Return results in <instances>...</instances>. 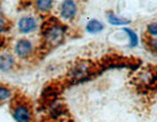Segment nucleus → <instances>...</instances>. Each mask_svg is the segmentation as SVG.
<instances>
[{
  "label": "nucleus",
  "mask_w": 157,
  "mask_h": 122,
  "mask_svg": "<svg viewBox=\"0 0 157 122\" xmlns=\"http://www.w3.org/2000/svg\"><path fill=\"white\" fill-rule=\"evenodd\" d=\"M68 27L56 19H50L43 24L42 37L45 45L48 47H56L65 38Z\"/></svg>",
  "instance_id": "1"
},
{
  "label": "nucleus",
  "mask_w": 157,
  "mask_h": 122,
  "mask_svg": "<svg viewBox=\"0 0 157 122\" xmlns=\"http://www.w3.org/2000/svg\"><path fill=\"white\" fill-rule=\"evenodd\" d=\"M92 71L91 65L88 63H78L70 70L69 76L73 81H81L87 78Z\"/></svg>",
  "instance_id": "2"
},
{
  "label": "nucleus",
  "mask_w": 157,
  "mask_h": 122,
  "mask_svg": "<svg viewBox=\"0 0 157 122\" xmlns=\"http://www.w3.org/2000/svg\"><path fill=\"white\" fill-rule=\"evenodd\" d=\"M13 117L16 122H33L32 109L27 104H18L13 109Z\"/></svg>",
  "instance_id": "3"
},
{
  "label": "nucleus",
  "mask_w": 157,
  "mask_h": 122,
  "mask_svg": "<svg viewBox=\"0 0 157 122\" xmlns=\"http://www.w3.org/2000/svg\"><path fill=\"white\" fill-rule=\"evenodd\" d=\"M37 21L32 16H25L21 18L18 22V29L23 34L33 33L37 29Z\"/></svg>",
  "instance_id": "4"
},
{
  "label": "nucleus",
  "mask_w": 157,
  "mask_h": 122,
  "mask_svg": "<svg viewBox=\"0 0 157 122\" xmlns=\"http://www.w3.org/2000/svg\"><path fill=\"white\" fill-rule=\"evenodd\" d=\"M15 53L21 59L28 58L33 50V45L31 40L27 38H21L15 44Z\"/></svg>",
  "instance_id": "5"
},
{
  "label": "nucleus",
  "mask_w": 157,
  "mask_h": 122,
  "mask_svg": "<svg viewBox=\"0 0 157 122\" xmlns=\"http://www.w3.org/2000/svg\"><path fill=\"white\" fill-rule=\"evenodd\" d=\"M77 15V4L74 0H64L60 8V17L65 21H72Z\"/></svg>",
  "instance_id": "6"
},
{
  "label": "nucleus",
  "mask_w": 157,
  "mask_h": 122,
  "mask_svg": "<svg viewBox=\"0 0 157 122\" xmlns=\"http://www.w3.org/2000/svg\"><path fill=\"white\" fill-rule=\"evenodd\" d=\"M16 62H15V58L11 54L5 53L0 55V70L3 72H9L11 71L15 67Z\"/></svg>",
  "instance_id": "7"
},
{
  "label": "nucleus",
  "mask_w": 157,
  "mask_h": 122,
  "mask_svg": "<svg viewBox=\"0 0 157 122\" xmlns=\"http://www.w3.org/2000/svg\"><path fill=\"white\" fill-rule=\"evenodd\" d=\"M156 80H157V74L150 70H144V71L140 72L139 75L140 83L146 86L153 85L156 82Z\"/></svg>",
  "instance_id": "8"
},
{
  "label": "nucleus",
  "mask_w": 157,
  "mask_h": 122,
  "mask_svg": "<svg viewBox=\"0 0 157 122\" xmlns=\"http://www.w3.org/2000/svg\"><path fill=\"white\" fill-rule=\"evenodd\" d=\"M86 29L88 33H91V34L99 33L104 29V24L100 21H98V20H90V21L86 23Z\"/></svg>",
  "instance_id": "9"
},
{
  "label": "nucleus",
  "mask_w": 157,
  "mask_h": 122,
  "mask_svg": "<svg viewBox=\"0 0 157 122\" xmlns=\"http://www.w3.org/2000/svg\"><path fill=\"white\" fill-rule=\"evenodd\" d=\"M107 20L112 26H126V24L131 23L130 20H126V19L118 17L117 15H115L113 12H108Z\"/></svg>",
  "instance_id": "10"
},
{
  "label": "nucleus",
  "mask_w": 157,
  "mask_h": 122,
  "mask_svg": "<svg viewBox=\"0 0 157 122\" xmlns=\"http://www.w3.org/2000/svg\"><path fill=\"white\" fill-rule=\"evenodd\" d=\"M53 6V0H36V10L40 13H47Z\"/></svg>",
  "instance_id": "11"
},
{
  "label": "nucleus",
  "mask_w": 157,
  "mask_h": 122,
  "mask_svg": "<svg viewBox=\"0 0 157 122\" xmlns=\"http://www.w3.org/2000/svg\"><path fill=\"white\" fill-rule=\"evenodd\" d=\"M123 31L127 33L128 36L130 38V47L131 48L136 47L137 44H139V37H137L136 33L135 31H132L131 28H128V27H125L123 29Z\"/></svg>",
  "instance_id": "12"
},
{
  "label": "nucleus",
  "mask_w": 157,
  "mask_h": 122,
  "mask_svg": "<svg viewBox=\"0 0 157 122\" xmlns=\"http://www.w3.org/2000/svg\"><path fill=\"white\" fill-rule=\"evenodd\" d=\"M12 97V91L8 87L0 84V102L8 101Z\"/></svg>",
  "instance_id": "13"
},
{
  "label": "nucleus",
  "mask_w": 157,
  "mask_h": 122,
  "mask_svg": "<svg viewBox=\"0 0 157 122\" xmlns=\"http://www.w3.org/2000/svg\"><path fill=\"white\" fill-rule=\"evenodd\" d=\"M9 29H10V23L8 22V20L0 12V33L7 32Z\"/></svg>",
  "instance_id": "14"
},
{
  "label": "nucleus",
  "mask_w": 157,
  "mask_h": 122,
  "mask_svg": "<svg viewBox=\"0 0 157 122\" xmlns=\"http://www.w3.org/2000/svg\"><path fill=\"white\" fill-rule=\"evenodd\" d=\"M146 30L150 34V35L157 36V22L149 23L148 26H147Z\"/></svg>",
  "instance_id": "15"
},
{
  "label": "nucleus",
  "mask_w": 157,
  "mask_h": 122,
  "mask_svg": "<svg viewBox=\"0 0 157 122\" xmlns=\"http://www.w3.org/2000/svg\"><path fill=\"white\" fill-rule=\"evenodd\" d=\"M148 46L152 51L157 53V38H150L148 39Z\"/></svg>",
  "instance_id": "16"
},
{
  "label": "nucleus",
  "mask_w": 157,
  "mask_h": 122,
  "mask_svg": "<svg viewBox=\"0 0 157 122\" xmlns=\"http://www.w3.org/2000/svg\"><path fill=\"white\" fill-rule=\"evenodd\" d=\"M5 45V39L0 36V49H2Z\"/></svg>",
  "instance_id": "17"
}]
</instances>
